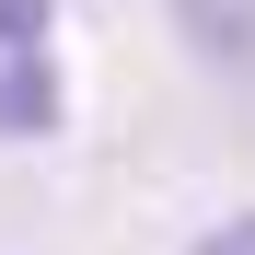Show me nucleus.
I'll return each instance as SVG.
<instances>
[{
	"label": "nucleus",
	"mask_w": 255,
	"mask_h": 255,
	"mask_svg": "<svg viewBox=\"0 0 255 255\" xmlns=\"http://www.w3.org/2000/svg\"><path fill=\"white\" fill-rule=\"evenodd\" d=\"M186 255H255V209H244V221H221V232H197Z\"/></svg>",
	"instance_id": "f03ea898"
},
{
	"label": "nucleus",
	"mask_w": 255,
	"mask_h": 255,
	"mask_svg": "<svg viewBox=\"0 0 255 255\" xmlns=\"http://www.w3.org/2000/svg\"><path fill=\"white\" fill-rule=\"evenodd\" d=\"M58 128V12L47 0H0V139Z\"/></svg>",
	"instance_id": "f257e3e1"
}]
</instances>
